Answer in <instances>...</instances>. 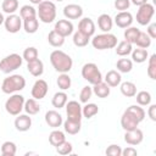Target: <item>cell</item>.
Here are the masks:
<instances>
[{
	"label": "cell",
	"instance_id": "44dd1931",
	"mask_svg": "<svg viewBox=\"0 0 156 156\" xmlns=\"http://www.w3.org/2000/svg\"><path fill=\"white\" fill-rule=\"evenodd\" d=\"M113 26V20L111 18L110 15L102 13L98 17V27L104 32V33H110Z\"/></svg>",
	"mask_w": 156,
	"mask_h": 156
},
{
	"label": "cell",
	"instance_id": "ab89813d",
	"mask_svg": "<svg viewBox=\"0 0 156 156\" xmlns=\"http://www.w3.org/2000/svg\"><path fill=\"white\" fill-rule=\"evenodd\" d=\"M139 29L136 28V27H128V28H126V30H124V40H127L128 43H130V44H134L135 43V40H136V38H138V35H139Z\"/></svg>",
	"mask_w": 156,
	"mask_h": 156
},
{
	"label": "cell",
	"instance_id": "f5cc1de1",
	"mask_svg": "<svg viewBox=\"0 0 156 156\" xmlns=\"http://www.w3.org/2000/svg\"><path fill=\"white\" fill-rule=\"evenodd\" d=\"M147 115H149V117H150V119L151 121H156V105H150L149 106V110H147Z\"/></svg>",
	"mask_w": 156,
	"mask_h": 156
},
{
	"label": "cell",
	"instance_id": "7dc6e473",
	"mask_svg": "<svg viewBox=\"0 0 156 156\" xmlns=\"http://www.w3.org/2000/svg\"><path fill=\"white\" fill-rule=\"evenodd\" d=\"M91 95H93V89H91V87L85 85V87L82 88V90H80V93H79V101L83 102V104H87V102L89 101V99L91 98Z\"/></svg>",
	"mask_w": 156,
	"mask_h": 156
},
{
	"label": "cell",
	"instance_id": "8fae6325",
	"mask_svg": "<svg viewBox=\"0 0 156 156\" xmlns=\"http://www.w3.org/2000/svg\"><path fill=\"white\" fill-rule=\"evenodd\" d=\"M48 90H49L48 83L44 79H38L33 84L32 90H30V94H32V98H34L35 100H41L48 94Z\"/></svg>",
	"mask_w": 156,
	"mask_h": 156
},
{
	"label": "cell",
	"instance_id": "11a10c76",
	"mask_svg": "<svg viewBox=\"0 0 156 156\" xmlns=\"http://www.w3.org/2000/svg\"><path fill=\"white\" fill-rule=\"evenodd\" d=\"M29 1H30L33 5H39V4H40L43 0H29Z\"/></svg>",
	"mask_w": 156,
	"mask_h": 156
},
{
	"label": "cell",
	"instance_id": "5bb4252c",
	"mask_svg": "<svg viewBox=\"0 0 156 156\" xmlns=\"http://www.w3.org/2000/svg\"><path fill=\"white\" fill-rule=\"evenodd\" d=\"M121 126H122V128L127 132V130H132V129H135V128H138V126H139V121L132 115V113H129L127 110L123 112V115H122V117H121Z\"/></svg>",
	"mask_w": 156,
	"mask_h": 156
},
{
	"label": "cell",
	"instance_id": "7bdbcfd3",
	"mask_svg": "<svg viewBox=\"0 0 156 156\" xmlns=\"http://www.w3.org/2000/svg\"><path fill=\"white\" fill-rule=\"evenodd\" d=\"M99 112V107H98V105H95V104H85V106L84 107H82V115H83V117H85V118H91V117H94L96 113Z\"/></svg>",
	"mask_w": 156,
	"mask_h": 156
},
{
	"label": "cell",
	"instance_id": "9a60e30c",
	"mask_svg": "<svg viewBox=\"0 0 156 156\" xmlns=\"http://www.w3.org/2000/svg\"><path fill=\"white\" fill-rule=\"evenodd\" d=\"M63 15L68 20H78L83 16V9L77 4H68L63 7Z\"/></svg>",
	"mask_w": 156,
	"mask_h": 156
},
{
	"label": "cell",
	"instance_id": "f35d334b",
	"mask_svg": "<svg viewBox=\"0 0 156 156\" xmlns=\"http://www.w3.org/2000/svg\"><path fill=\"white\" fill-rule=\"evenodd\" d=\"M20 16H21L22 20L37 17V10H35L32 5H23V6L20 9Z\"/></svg>",
	"mask_w": 156,
	"mask_h": 156
},
{
	"label": "cell",
	"instance_id": "e575fe53",
	"mask_svg": "<svg viewBox=\"0 0 156 156\" xmlns=\"http://www.w3.org/2000/svg\"><path fill=\"white\" fill-rule=\"evenodd\" d=\"M134 44H136L138 48L147 49V48L151 45V38L147 35V33L140 30V32H139V35H138V38H136V40H135Z\"/></svg>",
	"mask_w": 156,
	"mask_h": 156
},
{
	"label": "cell",
	"instance_id": "ba28073f",
	"mask_svg": "<svg viewBox=\"0 0 156 156\" xmlns=\"http://www.w3.org/2000/svg\"><path fill=\"white\" fill-rule=\"evenodd\" d=\"M154 13H155L154 5L146 2L141 6H139V10L136 12V22L140 26H146L151 22L152 17H154Z\"/></svg>",
	"mask_w": 156,
	"mask_h": 156
},
{
	"label": "cell",
	"instance_id": "9c48e42d",
	"mask_svg": "<svg viewBox=\"0 0 156 156\" xmlns=\"http://www.w3.org/2000/svg\"><path fill=\"white\" fill-rule=\"evenodd\" d=\"M66 113H67V118L68 119H73V121H82V106L78 101L76 100H71L68 101L66 105Z\"/></svg>",
	"mask_w": 156,
	"mask_h": 156
},
{
	"label": "cell",
	"instance_id": "7402d4cb",
	"mask_svg": "<svg viewBox=\"0 0 156 156\" xmlns=\"http://www.w3.org/2000/svg\"><path fill=\"white\" fill-rule=\"evenodd\" d=\"M121 82H122L121 73L117 72V71H115V69L108 71V72L106 73V76H105V83H106L108 87H112V88L118 87V85L121 84Z\"/></svg>",
	"mask_w": 156,
	"mask_h": 156
},
{
	"label": "cell",
	"instance_id": "7a4b0ae2",
	"mask_svg": "<svg viewBox=\"0 0 156 156\" xmlns=\"http://www.w3.org/2000/svg\"><path fill=\"white\" fill-rule=\"evenodd\" d=\"M26 87V79L21 74H11L6 77L1 83V90L5 94H15L23 90Z\"/></svg>",
	"mask_w": 156,
	"mask_h": 156
},
{
	"label": "cell",
	"instance_id": "ee69618b",
	"mask_svg": "<svg viewBox=\"0 0 156 156\" xmlns=\"http://www.w3.org/2000/svg\"><path fill=\"white\" fill-rule=\"evenodd\" d=\"M149 65H147V76L151 79H156V55L152 54L150 57H147Z\"/></svg>",
	"mask_w": 156,
	"mask_h": 156
},
{
	"label": "cell",
	"instance_id": "681fc988",
	"mask_svg": "<svg viewBox=\"0 0 156 156\" xmlns=\"http://www.w3.org/2000/svg\"><path fill=\"white\" fill-rule=\"evenodd\" d=\"M130 6V0H115V7L119 11H127Z\"/></svg>",
	"mask_w": 156,
	"mask_h": 156
},
{
	"label": "cell",
	"instance_id": "ffe728a7",
	"mask_svg": "<svg viewBox=\"0 0 156 156\" xmlns=\"http://www.w3.org/2000/svg\"><path fill=\"white\" fill-rule=\"evenodd\" d=\"M27 69L33 77H40L44 73V63L41 60L35 58L33 61L27 62Z\"/></svg>",
	"mask_w": 156,
	"mask_h": 156
},
{
	"label": "cell",
	"instance_id": "db71d44e",
	"mask_svg": "<svg viewBox=\"0 0 156 156\" xmlns=\"http://www.w3.org/2000/svg\"><path fill=\"white\" fill-rule=\"evenodd\" d=\"M130 2H132L133 5H135V6H141V5L146 4L147 0H130Z\"/></svg>",
	"mask_w": 156,
	"mask_h": 156
},
{
	"label": "cell",
	"instance_id": "603a6c76",
	"mask_svg": "<svg viewBox=\"0 0 156 156\" xmlns=\"http://www.w3.org/2000/svg\"><path fill=\"white\" fill-rule=\"evenodd\" d=\"M63 129L66 133L71 134V135H74V134H78L80 132V128H82V123L80 121H73V119H66L63 123Z\"/></svg>",
	"mask_w": 156,
	"mask_h": 156
},
{
	"label": "cell",
	"instance_id": "6da1fadb",
	"mask_svg": "<svg viewBox=\"0 0 156 156\" xmlns=\"http://www.w3.org/2000/svg\"><path fill=\"white\" fill-rule=\"evenodd\" d=\"M50 62L55 71L60 73H68L73 66V60L71 56L62 50H54L50 54Z\"/></svg>",
	"mask_w": 156,
	"mask_h": 156
},
{
	"label": "cell",
	"instance_id": "cb8c5ba5",
	"mask_svg": "<svg viewBox=\"0 0 156 156\" xmlns=\"http://www.w3.org/2000/svg\"><path fill=\"white\" fill-rule=\"evenodd\" d=\"M93 89V93L98 96V98H100V99H105V98H107L108 95H110V87L105 83V82H100V83H96V84H94V87L91 88Z\"/></svg>",
	"mask_w": 156,
	"mask_h": 156
},
{
	"label": "cell",
	"instance_id": "f546056e",
	"mask_svg": "<svg viewBox=\"0 0 156 156\" xmlns=\"http://www.w3.org/2000/svg\"><path fill=\"white\" fill-rule=\"evenodd\" d=\"M133 44H130V43H128L127 40H122V41H119L115 48H116V54L118 55V56H127V55H129L130 52H132V50H133V46H132Z\"/></svg>",
	"mask_w": 156,
	"mask_h": 156
},
{
	"label": "cell",
	"instance_id": "60d3db41",
	"mask_svg": "<svg viewBox=\"0 0 156 156\" xmlns=\"http://www.w3.org/2000/svg\"><path fill=\"white\" fill-rule=\"evenodd\" d=\"M57 83V87L61 89V90H67L71 88V84H72V80H71V77L68 76V73H61L56 80Z\"/></svg>",
	"mask_w": 156,
	"mask_h": 156
},
{
	"label": "cell",
	"instance_id": "9f6ffc18",
	"mask_svg": "<svg viewBox=\"0 0 156 156\" xmlns=\"http://www.w3.org/2000/svg\"><path fill=\"white\" fill-rule=\"evenodd\" d=\"M4 21H5V18H4V15H2L1 12H0V26H1L2 23H4Z\"/></svg>",
	"mask_w": 156,
	"mask_h": 156
},
{
	"label": "cell",
	"instance_id": "2e32d148",
	"mask_svg": "<svg viewBox=\"0 0 156 156\" xmlns=\"http://www.w3.org/2000/svg\"><path fill=\"white\" fill-rule=\"evenodd\" d=\"M115 23L119 28H128L133 23V16L128 11H119L115 16Z\"/></svg>",
	"mask_w": 156,
	"mask_h": 156
},
{
	"label": "cell",
	"instance_id": "d6986e66",
	"mask_svg": "<svg viewBox=\"0 0 156 156\" xmlns=\"http://www.w3.org/2000/svg\"><path fill=\"white\" fill-rule=\"evenodd\" d=\"M32 127V118L28 115H17L15 119V128L18 132H27Z\"/></svg>",
	"mask_w": 156,
	"mask_h": 156
},
{
	"label": "cell",
	"instance_id": "83f0119b",
	"mask_svg": "<svg viewBox=\"0 0 156 156\" xmlns=\"http://www.w3.org/2000/svg\"><path fill=\"white\" fill-rule=\"evenodd\" d=\"M51 104L56 108H62L67 104V94L65 91H57L54 94L51 99Z\"/></svg>",
	"mask_w": 156,
	"mask_h": 156
},
{
	"label": "cell",
	"instance_id": "6f0895ef",
	"mask_svg": "<svg viewBox=\"0 0 156 156\" xmlns=\"http://www.w3.org/2000/svg\"><path fill=\"white\" fill-rule=\"evenodd\" d=\"M56 1H63V0H56Z\"/></svg>",
	"mask_w": 156,
	"mask_h": 156
},
{
	"label": "cell",
	"instance_id": "d4e9b609",
	"mask_svg": "<svg viewBox=\"0 0 156 156\" xmlns=\"http://www.w3.org/2000/svg\"><path fill=\"white\" fill-rule=\"evenodd\" d=\"M23 110L26 111L27 115L33 116V115H37L40 111V105L38 104V101L34 98H32V99H28V100L24 101Z\"/></svg>",
	"mask_w": 156,
	"mask_h": 156
},
{
	"label": "cell",
	"instance_id": "d6a6232c",
	"mask_svg": "<svg viewBox=\"0 0 156 156\" xmlns=\"http://www.w3.org/2000/svg\"><path fill=\"white\" fill-rule=\"evenodd\" d=\"M116 68L119 73H129L133 68V61L129 58H119L116 63Z\"/></svg>",
	"mask_w": 156,
	"mask_h": 156
},
{
	"label": "cell",
	"instance_id": "484cf974",
	"mask_svg": "<svg viewBox=\"0 0 156 156\" xmlns=\"http://www.w3.org/2000/svg\"><path fill=\"white\" fill-rule=\"evenodd\" d=\"M121 93L127 98H134L136 94V85L133 82H123L119 84Z\"/></svg>",
	"mask_w": 156,
	"mask_h": 156
},
{
	"label": "cell",
	"instance_id": "4fadbf2b",
	"mask_svg": "<svg viewBox=\"0 0 156 156\" xmlns=\"http://www.w3.org/2000/svg\"><path fill=\"white\" fill-rule=\"evenodd\" d=\"M144 139V133L141 129L135 128L132 130H127L124 134V141L129 145H139Z\"/></svg>",
	"mask_w": 156,
	"mask_h": 156
},
{
	"label": "cell",
	"instance_id": "5b68a950",
	"mask_svg": "<svg viewBox=\"0 0 156 156\" xmlns=\"http://www.w3.org/2000/svg\"><path fill=\"white\" fill-rule=\"evenodd\" d=\"M23 57L18 54H10L0 61V71L4 73H11L22 66Z\"/></svg>",
	"mask_w": 156,
	"mask_h": 156
},
{
	"label": "cell",
	"instance_id": "3957f363",
	"mask_svg": "<svg viewBox=\"0 0 156 156\" xmlns=\"http://www.w3.org/2000/svg\"><path fill=\"white\" fill-rule=\"evenodd\" d=\"M37 15L39 20L44 23H51L56 18V5L52 1H41L38 5Z\"/></svg>",
	"mask_w": 156,
	"mask_h": 156
},
{
	"label": "cell",
	"instance_id": "4dcf8cb0",
	"mask_svg": "<svg viewBox=\"0 0 156 156\" xmlns=\"http://www.w3.org/2000/svg\"><path fill=\"white\" fill-rule=\"evenodd\" d=\"M132 58L134 62L136 63H143L147 60L149 57V54H147V50L146 49H141V48H138V49H134L132 50Z\"/></svg>",
	"mask_w": 156,
	"mask_h": 156
},
{
	"label": "cell",
	"instance_id": "30bf717a",
	"mask_svg": "<svg viewBox=\"0 0 156 156\" xmlns=\"http://www.w3.org/2000/svg\"><path fill=\"white\" fill-rule=\"evenodd\" d=\"M4 26L9 33L15 34V33L20 32V29L22 27V18H21V16H17L15 13L9 15L4 21Z\"/></svg>",
	"mask_w": 156,
	"mask_h": 156
},
{
	"label": "cell",
	"instance_id": "f6af8a7d",
	"mask_svg": "<svg viewBox=\"0 0 156 156\" xmlns=\"http://www.w3.org/2000/svg\"><path fill=\"white\" fill-rule=\"evenodd\" d=\"M22 57H23V60H26L27 62L38 58V49L34 48V46H28L27 49H24Z\"/></svg>",
	"mask_w": 156,
	"mask_h": 156
},
{
	"label": "cell",
	"instance_id": "4316f807",
	"mask_svg": "<svg viewBox=\"0 0 156 156\" xmlns=\"http://www.w3.org/2000/svg\"><path fill=\"white\" fill-rule=\"evenodd\" d=\"M48 41H49V44L51 45V46H54V48H60V46H62L63 44H65V38L62 37V35H60L56 30H51V32H49V34H48Z\"/></svg>",
	"mask_w": 156,
	"mask_h": 156
},
{
	"label": "cell",
	"instance_id": "ac0fdd59",
	"mask_svg": "<svg viewBox=\"0 0 156 156\" xmlns=\"http://www.w3.org/2000/svg\"><path fill=\"white\" fill-rule=\"evenodd\" d=\"M45 122L51 128H58L63 123V119H62V116L57 111L50 110L45 113Z\"/></svg>",
	"mask_w": 156,
	"mask_h": 156
},
{
	"label": "cell",
	"instance_id": "bcb514c9",
	"mask_svg": "<svg viewBox=\"0 0 156 156\" xmlns=\"http://www.w3.org/2000/svg\"><path fill=\"white\" fill-rule=\"evenodd\" d=\"M72 150H73V146H72V144L69 143V141H63V143H61L60 145H57L56 146V151H57V154L58 155H69L71 152H72Z\"/></svg>",
	"mask_w": 156,
	"mask_h": 156
},
{
	"label": "cell",
	"instance_id": "52a82bcc",
	"mask_svg": "<svg viewBox=\"0 0 156 156\" xmlns=\"http://www.w3.org/2000/svg\"><path fill=\"white\" fill-rule=\"evenodd\" d=\"M24 96L21 94H12L5 102V110L12 116H17L22 112L24 106Z\"/></svg>",
	"mask_w": 156,
	"mask_h": 156
},
{
	"label": "cell",
	"instance_id": "f907efd6",
	"mask_svg": "<svg viewBox=\"0 0 156 156\" xmlns=\"http://www.w3.org/2000/svg\"><path fill=\"white\" fill-rule=\"evenodd\" d=\"M135 155H138L136 149H134L133 146H128L124 150H122V155L121 156H135Z\"/></svg>",
	"mask_w": 156,
	"mask_h": 156
},
{
	"label": "cell",
	"instance_id": "74e56055",
	"mask_svg": "<svg viewBox=\"0 0 156 156\" xmlns=\"http://www.w3.org/2000/svg\"><path fill=\"white\" fill-rule=\"evenodd\" d=\"M135 99H136L138 105H140V106H149L151 104V94L149 91H145V90L136 93Z\"/></svg>",
	"mask_w": 156,
	"mask_h": 156
},
{
	"label": "cell",
	"instance_id": "8d00e7d4",
	"mask_svg": "<svg viewBox=\"0 0 156 156\" xmlns=\"http://www.w3.org/2000/svg\"><path fill=\"white\" fill-rule=\"evenodd\" d=\"M1 9L5 13L12 15L18 9V0H4L1 4Z\"/></svg>",
	"mask_w": 156,
	"mask_h": 156
},
{
	"label": "cell",
	"instance_id": "1f68e13d",
	"mask_svg": "<svg viewBox=\"0 0 156 156\" xmlns=\"http://www.w3.org/2000/svg\"><path fill=\"white\" fill-rule=\"evenodd\" d=\"M23 28H24L26 33L33 34V33H35V32L38 30V28H39V21L37 20V17L23 20Z\"/></svg>",
	"mask_w": 156,
	"mask_h": 156
},
{
	"label": "cell",
	"instance_id": "7c38bea8",
	"mask_svg": "<svg viewBox=\"0 0 156 156\" xmlns=\"http://www.w3.org/2000/svg\"><path fill=\"white\" fill-rule=\"evenodd\" d=\"M73 23L68 20H58L56 23H55V27H54V30H56L60 35H62L63 38L66 37H69L72 33H73Z\"/></svg>",
	"mask_w": 156,
	"mask_h": 156
},
{
	"label": "cell",
	"instance_id": "816d5d0a",
	"mask_svg": "<svg viewBox=\"0 0 156 156\" xmlns=\"http://www.w3.org/2000/svg\"><path fill=\"white\" fill-rule=\"evenodd\" d=\"M146 33H147V35L151 39H155L156 38V23H149V27H147Z\"/></svg>",
	"mask_w": 156,
	"mask_h": 156
},
{
	"label": "cell",
	"instance_id": "836d02e7",
	"mask_svg": "<svg viewBox=\"0 0 156 156\" xmlns=\"http://www.w3.org/2000/svg\"><path fill=\"white\" fill-rule=\"evenodd\" d=\"M73 44L76 45V46H78V48H84V46H87L88 45V43H89V40H90V37H88V35H85V34H83L82 32H79V30H77L74 34H73Z\"/></svg>",
	"mask_w": 156,
	"mask_h": 156
},
{
	"label": "cell",
	"instance_id": "c3c4849f",
	"mask_svg": "<svg viewBox=\"0 0 156 156\" xmlns=\"http://www.w3.org/2000/svg\"><path fill=\"white\" fill-rule=\"evenodd\" d=\"M105 154L107 156H121L122 155V149L117 144H111L110 146H107Z\"/></svg>",
	"mask_w": 156,
	"mask_h": 156
},
{
	"label": "cell",
	"instance_id": "f1b7e54d",
	"mask_svg": "<svg viewBox=\"0 0 156 156\" xmlns=\"http://www.w3.org/2000/svg\"><path fill=\"white\" fill-rule=\"evenodd\" d=\"M66 140V136H65V133L63 132H61V130H58V129H56L55 128V130H52L50 134H49V143L52 145V146H57V145H60L61 143H63Z\"/></svg>",
	"mask_w": 156,
	"mask_h": 156
},
{
	"label": "cell",
	"instance_id": "e0dca14e",
	"mask_svg": "<svg viewBox=\"0 0 156 156\" xmlns=\"http://www.w3.org/2000/svg\"><path fill=\"white\" fill-rule=\"evenodd\" d=\"M78 30L82 32L83 34L88 35V37H93L95 33V23L93 22L91 18L84 17L78 23Z\"/></svg>",
	"mask_w": 156,
	"mask_h": 156
},
{
	"label": "cell",
	"instance_id": "277c9868",
	"mask_svg": "<svg viewBox=\"0 0 156 156\" xmlns=\"http://www.w3.org/2000/svg\"><path fill=\"white\" fill-rule=\"evenodd\" d=\"M91 45L96 50H106L113 49L117 45V37L111 33L98 34L91 39Z\"/></svg>",
	"mask_w": 156,
	"mask_h": 156
},
{
	"label": "cell",
	"instance_id": "d590c367",
	"mask_svg": "<svg viewBox=\"0 0 156 156\" xmlns=\"http://www.w3.org/2000/svg\"><path fill=\"white\" fill-rule=\"evenodd\" d=\"M127 111L129 113H132L139 121V123L143 122L144 118H145V111H144V108L140 105H130L129 107H127Z\"/></svg>",
	"mask_w": 156,
	"mask_h": 156
},
{
	"label": "cell",
	"instance_id": "8992f818",
	"mask_svg": "<svg viewBox=\"0 0 156 156\" xmlns=\"http://www.w3.org/2000/svg\"><path fill=\"white\" fill-rule=\"evenodd\" d=\"M82 77L93 85L102 82V74L98 66L93 62H88L82 67Z\"/></svg>",
	"mask_w": 156,
	"mask_h": 156
},
{
	"label": "cell",
	"instance_id": "b9f144b4",
	"mask_svg": "<svg viewBox=\"0 0 156 156\" xmlns=\"http://www.w3.org/2000/svg\"><path fill=\"white\" fill-rule=\"evenodd\" d=\"M17 151V146L13 141H5L1 145V154L2 156H15Z\"/></svg>",
	"mask_w": 156,
	"mask_h": 156
}]
</instances>
